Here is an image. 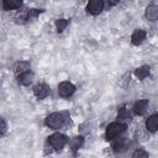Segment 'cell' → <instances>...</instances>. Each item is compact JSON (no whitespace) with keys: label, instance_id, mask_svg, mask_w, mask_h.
Wrapping results in <instances>:
<instances>
[{"label":"cell","instance_id":"1","mask_svg":"<svg viewBox=\"0 0 158 158\" xmlns=\"http://www.w3.org/2000/svg\"><path fill=\"white\" fill-rule=\"evenodd\" d=\"M67 118L68 115L65 112H52L44 118V125L52 130H58L64 126Z\"/></svg>","mask_w":158,"mask_h":158},{"label":"cell","instance_id":"2","mask_svg":"<svg viewBox=\"0 0 158 158\" xmlns=\"http://www.w3.org/2000/svg\"><path fill=\"white\" fill-rule=\"evenodd\" d=\"M125 131H126V123H122L118 121L111 122L110 125H107L105 130V138L106 141H114L118 138Z\"/></svg>","mask_w":158,"mask_h":158},{"label":"cell","instance_id":"3","mask_svg":"<svg viewBox=\"0 0 158 158\" xmlns=\"http://www.w3.org/2000/svg\"><path fill=\"white\" fill-rule=\"evenodd\" d=\"M68 141H69L68 137H67L64 133H59V132L52 133V135H49L48 138H47L48 144H49L53 149H56V151L62 149V148L68 143Z\"/></svg>","mask_w":158,"mask_h":158},{"label":"cell","instance_id":"4","mask_svg":"<svg viewBox=\"0 0 158 158\" xmlns=\"http://www.w3.org/2000/svg\"><path fill=\"white\" fill-rule=\"evenodd\" d=\"M75 91V85L72 84L70 81H62L58 85V94L62 98H69L74 94Z\"/></svg>","mask_w":158,"mask_h":158},{"label":"cell","instance_id":"5","mask_svg":"<svg viewBox=\"0 0 158 158\" xmlns=\"http://www.w3.org/2000/svg\"><path fill=\"white\" fill-rule=\"evenodd\" d=\"M104 1H101V0H90L88 4H86V7H85V10H86V12L88 14H90V15H99L102 10H104Z\"/></svg>","mask_w":158,"mask_h":158},{"label":"cell","instance_id":"6","mask_svg":"<svg viewBox=\"0 0 158 158\" xmlns=\"http://www.w3.org/2000/svg\"><path fill=\"white\" fill-rule=\"evenodd\" d=\"M49 93H51V89L46 83H40L33 86V94L38 100L46 99L49 95Z\"/></svg>","mask_w":158,"mask_h":158},{"label":"cell","instance_id":"7","mask_svg":"<svg viewBox=\"0 0 158 158\" xmlns=\"http://www.w3.org/2000/svg\"><path fill=\"white\" fill-rule=\"evenodd\" d=\"M128 146H130V141H128L127 138H125V137H118V138L114 139L111 148H112V151H114L115 153H122V152H125V151L128 148Z\"/></svg>","mask_w":158,"mask_h":158},{"label":"cell","instance_id":"8","mask_svg":"<svg viewBox=\"0 0 158 158\" xmlns=\"http://www.w3.org/2000/svg\"><path fill=\"white\" fill-rule=\"evenodd\" d=\"M148 104H149V102H148L147 99L137 100V101L133 104V107H132L135 115H137V116H142V115H144L146 111H147V109H148Z\"/></svg>","mask_w":158,"mask_h":158},{"label":"cell","instance_id":"9","mask_svg":"<svg viewBox=\"0 0 158 158\" xmlns=\"http://www.w3.org/2000/svg\"><path fill=\"white\" fill-rule=\"evenodd\" d=\"M30 69H31V64L27 60L16 62L15 65H14V73H15L16 77H19V75H21V74H23L26 72H30Z\"/></svg>","mask_w":158,"mask_h":158},{"label":"cell","instance_id":"10","mask_svg":"<svg viewBox=\"0 0 158 158\" xmlns=\"http://www.w3.org/2000/svg\"><path fill=\"white\" fill-rule=\"evenodd\" d=\"M146 36H147V33H146L144 30H142V28L135 30L133 33L131 35V42H132V44H135V46L141 44L146 40Z\"/></svg>","mask_w":158,"mask_h":158},{"label":"cell","instance_id":"11","mask_svg":"<svg viewBox=\"0 0 158 158\" xmlns=\"http://www.w3.org/2000/svg\"><path fill=\"white\" fill-rule=\"evenodd\" d=\"M144 16L147 20L149 21H156L158 20V5L156 4H151L146 7L144 10Z\"/></svg>","mask_w":158,"mask_h":158},{"label":"cell","instance_id":"12","mask_svg":"<svg viewBox=\"0 0 158 158\" xmlns=\"http://www.w3.org/2000/svg\"><path fill=\"white\" fill-rule=\"evenodd\" d=\"M146 130L151 133L158 131V115H151L146 120Z\"/></svg>","mask_w":158,"mask_h":158},{"label":"cell","instance_id":"13","mask_svg":"<svg viewBox=\"0 0 158 158\" xmlns=\"http://www.w3.org/2000/svg\"><path fill=\"white\" fill-rule=\"evenodd\" d=\"M33 77H35V75H33V73L30 70V72H26V73H23V74L19 75V77H16V78H17V83H19L20 85L27 86V85H30V84L32 83Z\"/></svg>","mask_w":158,"mask_h":158},{"label":"cell","instance_id":"14","mask_svg":"<svg viewBox=\"0 0 158 158\" xmlns=\"http://www.w3.org/2000/svg\"><path fill=\"white\" fill-rule=\"evenodd\" d=\"M21 6H22V1H20V0H4L2 1V9L5 11L17 10Z\"/></svg>","mask_w":158,"mask_h":158},{"label":"cell","instance_id":"15","mask_svg":"<svg viewBox=\"0 0 158 158\" xmlns=\"http://www.w3.org/2000/svg\"><path fill=\"white\" fill-rule=\"evenodd\" d=\"M135 75L137 77V79L143 80L149 75V67L148 65H141L135 70Z\"/></svg>","mask_w":158,"mask_h":158},{"label":"cell","instance_id":"16","mask_svg":"<svg viewBox=\"0 0 158 158\" xmlns=\"http://www.w3.org/2000/svg\"><path fill=\"white\" fill-rule=\"evenodd\" d=\"M14 20H15L16 23H19V25H23V23H26V22L28 21V12H27V11H22V10H20V11H17V12L15 14Z\"/></svg>","mask_w":158,"mask_h":158},{"label":"cell","instance_id":"17","mask_svg":"<svg viewBox=\"0 0 158 158\" xmlns=\"http://www.w3.org/2000/svg\"><path fill=\"white\" fill-rule=\"evenodd\" d=\"M83 142H84L83 136H78V137L72 138V141H70V148H72V151L75 153V152L83 146Z\"/></svg>","mask_w":158,"mask_h":158},{"label":"cell","instance_id":"18","mask_svg":"<svg viewBox=\"0 0 158 158\" xmlns=\"http://www.w3.org/2000/svg\"><path fill=\"white\" fill-rule=\"evenodd\" d=\"M68 25H69V20H68V19H57V20H56V28H57V32H58V33L63 32V31L67 28Z\"/></svg>","mask_w":158,"mask_h":158},{"label":"cell","instance_id":"19","mask_svg":"<svg viewBox=\"0 0 158 158\" xmlns=\"http://www.w3.org/2000/svg\"><path fill=\"white\" fill-rule=\"evenodd\" d=\"M130 120H131V116H130L128 111H127L125 107L120 109V111H118V114H117V121L125 123V122H127V121H130Z\"/></svg>","mask_w":158,"mask_h":158},{"label":"cell","instance_id":"20","mask_svg":"<svg viewBox=\"0 0 158 158\" xmlns=\"http://www.w3.org/2000/svg\"><path fill=\"white\" fill-rule=\"evenodd\" d=\"M148 157H149L148 152L143 148H137L132 154V158H148Z\"/></svg>","mask_w":158,"mask_h":158},{"label":"cell","instance_id":"21","mask_svg":"<svg viewBox=\"0 0 158 158\" xmlns=\"http://www.w3.org/2000/svg\"><path fill=\"white\" fill-rule=\"evenodd\" d=\"M27 12H28V20H32V19H36L40 14H42L43 10L42 9H30V10H27Z\"/></svg>","mask_w":158,"mask_h":158},{"label":"cell","instance_id":"22","mask_svg":"<svg viewBox=\"0 0 158 158\" xmlns=\"http://www.w3.org/2000/svg\"><path fill=\"white\" fill-rule=\"evenodd\" d=\"M0 122H1V136H4L6 133V130H7V125H6V121L4 117L0 118Z\"/></svg>","mask_w":158,"mask_h":158}]
</instances>
